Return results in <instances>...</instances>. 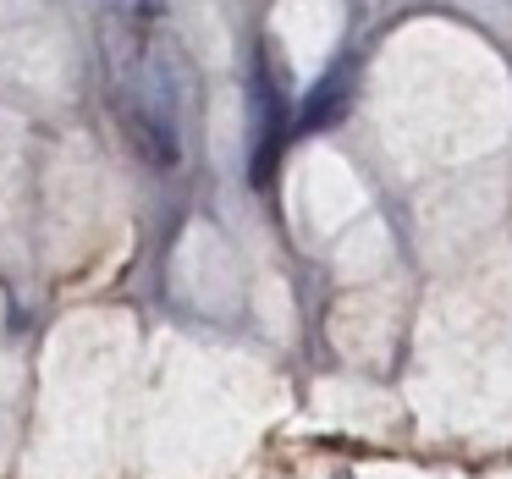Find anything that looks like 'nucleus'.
Listing matches in <instances>:
<instances>
[{
  "mask_svg": "<svg viewBox=\"0 0 512 479\" xmlns=\"http://www.w3.org/2000/svg\"><path fill=\"white\" fill-rule=\"evenodd\" d=\"M122 122L133 149L149 166H177L182 155V133H177V94H171V72L160 61L138 67L133 89L122 94Z\"/></svg>",
  "mask_w": 512,
  "mask_h": 479,
  "instance_id": "1",
  "label": "nucleus"
},
{
  "mask_svg": "<svg viewBox=\"0 0 512 479\" xmlns=\"http://www.w3.org/2000/svg\"><path fill=\"white\" fill-rule=\"evenodd\" d=\"M281 133H287V100H281V83L270 78V61L259 56V67H254V182H270Z\"/></svg>",
  "mask_w": 512,
  "mask_h": 479,
  "instance_id": "2",
  "label": "nucleus"
}]
</instances>
